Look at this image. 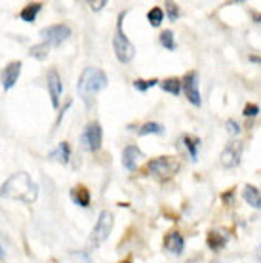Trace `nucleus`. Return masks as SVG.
<instances>
[{
    "instance_id": "1",
    "label": "nucleus",
    "mask_w": 261,
    "mask_h": 263,
    "mask_svg": "<svg viewBox=\"0 0 261 263\" xmlns=\"http://www.w3.org/2000/svg\"><path fill=\"white\" fill-rule=\"evenodd\" d=\"M0 197L21 200L25 204H33L39 197V185L25 172H17L0 185Z\"/></svg>"
},
{
    "instance_id": "2",
    "label": "nucleus",
    "mask_w": 261,
    "mask_h": 263,
    "mask_svg": "<svg viewBox=\"0 0 261 263\" xmlns=\"http://www.w3.org/2000/svg\"><path fill=\"white\" fill-rule=\"evenodd\" d=\"M107 82H109V80H107V74H105L99 67H86L84 71H82L77 90H79V96H80V99L84 101L86 107L91 105L96 93L101 92L103 88H107Z\"/></svg>"
},
{
    "instance_id": "3",
    "label": "nucleus",
    "mask_w": 261,
    "mask_h": 263,
    "mask_svg": "<svg viewBox=\"0 0 261 263\" xmlns=\"http://www.w3.org/2000/svg\"><path fill=\"white\" fill-rule=\"evenodd\" d=\"M113 225H115V217H113V214L111 212L103 210L101 214H99L98 223H96L90 238H88L86 250L91 252V250H96V248H99V246L109 238V235H111V231H113Z\"/></svg>"
},
{
    "instance_id": "4",
    "label": "nucleus",
    "mask_w": 261,
    "mask_h": 263,
    "mask_svg": "<svg viewBox=\"0 0 261 263\" xmlns=\"http://www.w3.org/2000/svg\"><path fill=\"white\" fill-rule=\"evenodd\" d=\"M126 12H122L118 15V23H117V33H115V39H113V48H115V53H117V60L122 61V63H130L136 55V48L130 40L126 39L124 29H122V23H124Z\"/></svg>"
},
{
    "instance_id": "5",
    "label": "nucleus",
    "mask_w": 261,
    "mask_h": 263,
    "mask_svg": "<svg viewBox=\"0 0 261 263\" xmlns=\"http://www.w3.org/2000/svg\"><path fill=\"white\" fill-rule=\"evenodd\" d=\"M179 170V160L176 157H158L147 162V172L153 174L157 179L166 181Z\"/></svg>"
},
{
    "instance_id": "6",
    "label": "nucleus",
    "mask_w": 261,
    "mask_h": 263,
    "mask_svg": "<svg viewBox=\"0 0 261 263\" xmlns=\"http://www.w3.org/2000/svg\"><path fill=\"white\" fill-rule=\"evenodd\" d=\"M40 36H42V42H46L48 46H59L61 42H65L69 36H71V27L65 25V23H58V25H50L40 31Z\"/></svg>"
},
{
    "instance_id": "7",
    "label": "nucleus",
    "mask_w": 261,
    "mask_h": 263,
    "mask_svg": "<svg viewBox=\"0 0 261 263\" xmlns=\"http://www.w3.org/2000/svg\"><path fill=\"white\" fill-rule=\"evenodd\" d=\"M101 141H103V132L99 122H90L82 132V145L86 151L98 153L101 149Z\"/></svg>"
},
{
    "instance_id": "8",
    "label": "nucleus",
    "mask_w": 261,
    "mask_h": 263,
    "mask_svg": "<svg viewBox=\"0 0 261 263\" xmlns=\"http://www.w3.org/2000/svg\"><path fill=\"white\" fill-rule=\"evenodd\" d=\"M181 86H183V93H185V98L189 99L191 105L200 107L202 99H200V90H198V72L196 71L187 72L181 80Z\"/></svg>"
},
{
    "instance_id": "9",
    "label": "nucleus",
    "mask_w": 261,
    "mask_h": 263,
    "mask_svg": "<svg viewBox=\"0 0 261 263\" xmlns=\"http://www.w3.org/2000/svg\"><path fill=\"white\" fill-rule=\"evenodd\" d=\"M20 72H21V61H10L2 72H0V82H2V88L4 90H12L17 79H20Z\"/></svg>"
},
{
    "instance_id": "10",
    "label": "nucleus",
    "mask_w": 261,
    "mask_h": 263,
    "mask_svg": "<svg viewBox=\"0 0 261 263\" xmlns=\"http://www.w3.org/2000/svg\"><path fill=\"white\" fill-rule=\"evenodd\" d=\"M46 82H48V90H50L52 105L58 109L59 99H61V93H63V84H61V77L58 74V71H55V69H50V71H48V74H46Z\"/></svg>"
},
{
    "instance_id": "11",
    "label": "nucleus",
    "mask_w": 261,
    "mask_h": 263,
    "mask_svg": "<svg viewBox=\"0 0 261 263\" xmlns=\"http://www.w3.org/2000/svg\"><path fill=\"white\" fill-rule=\"evenodd\" d=\"M240 155H242V143L240 141H233L229 143L221 153V164L225 168H235L240 162Z\"/></svg>"
},
{
    "instance_id": "12",
    "label": "nucleus",
    "mask_w": 261,
    "mask_h": 263,
    "mask_svg": "<svg viewBox=\"0 0 261 263\" xmlns=\"http://www.w3.org/2000/svg\"><path fill=\"white\" fill-rule=\"evenodd\" d=\"M164 248L168 252H172V254H176V256L183 254V248H185V238H183V235H179L177 231L168 233L164 237Z\"/></svg>"
},
{
    "instance_id": "13",
    "label": "nucleus",
    "mask_w": 261,
    "mask_h": 263,
    "mask_svg": "<svg viewBox=\"0 0 261 263\" xmlns=\"http://www.w3.org/2000/svg\"><path fill=\"white\" fill-rule=\"evenodd\" d=\"M143 157L141 151L137 149L136 145H128L124 147V151H122V166H124L126 170L134 172L137 168V162H139V158Z\"/></svg>"
},
{
    "instance_id": "14",
    "label": "nucleus",
    "mask_w": 261,
    "mask_h": 263,
    "mask_svg": "<svg viewBox=\"0 0 261 263\" xmlns=\"http://www.w3.org/2000/svg\"><path fill=\"white\" fill-rule=\"evenodd\" d=\"M229 240V235L225 231H210L208 238H206V244L212 252H219L225 248V244Z\"/></svg>"
},
{
    "instance_id": "15",
    "label": "nucleus",
    "mask_w": 261,
    "mask_h": 263,
    "mask_svg": "<svg viewBox=\"0 0 261 263\" xmlns=\"http://www.w3.org/2000/svg\"><path fill=\"white\" fill-rule=\"evenodd\" d=\"M71 198L74 204H79V206H82V208H88V206H90V200H91V195L84 185H77V187H72L71 189Z\"/></svg>"
},
{
    "instance_id": "16",
    "label": "nucleus",
    "mask_w": 261,
    "mask_h": 263,
    "mask_svg": "<svg viewBox=\"0 0 261 263\" xmlns=\"http://www.w3.org/2000/svg\"><path fill=\"white\" fill-rule=\"evenodd\" d=\"M242 197H244L246 204H250L252 208H255V210L261 208V193H259V189H255L254 185H244Z\"/></svg>"
},
{
    "instance_id": "17",
    "label": "nucleus",
    "mask_w": 261,
    "mask_h": 263,
    "mask_svg": "<svg viewBox=\"0 0 261 263\" xmlns=\"http://www.w3.org/2000/svg\"><path fill=\"white\" fill-rule=\"evenodd\" d=\"M42 10V4L40 2H31V4H27L23 10H21L20 17L25 23H33L34 20H36V15H39V12Z\"/></svg>"
},
{
    "instance_id": "18",
    "label": "nucleus",
    "mask_w": 261,
    "mask_h": 263,
    "mask_svg": "<svg viewBox=\"0 0 261 263\" xmlns=\"http://www.w3.org/2000/svg\"><path fill=\"white\" fill-rule=\"evenodd\" d=\"M183 145L187 147V151L191 155V160H196L198 158V145H200V139L195 138V136H191V134H185L181 138Z\"/></svg>"
},
{
    "instance_id": "19",
    "label": "nucleus",
    "mask_w": 261,
    "mask_h": 263,
    "mask_svg": "<svg viewBox=\"0 0 261 263\" xmlns=\"http://www.w3.org/2000/svg\"><path fill=\"white\" fill-rule=\"evenodd\" d=\"M53 158H58V160H61L63 164H67L69 162V158H71V147H69V143L67 141H61V143L58 145V149L52 153Z\"/></svg>"
},
{
    "instance_id": "20",
    "label": "nucleus",
    "mask_w": 261,
    "mask_h": 263,
    "mask_svg": "<svg viewBox=\"0 0 261 263\" xmlns=\"http://www.w3.org/2000/svg\"><path fill=\"white\" fill-rule=\"evenodd\" d=\"M137 134L139 136H149V134H157V136H162L164 134V126L158 124V122H147V124H143L139 130H137Z\"/></svg>"
},
{
    "instance_id": "21",
    "label": "nucleus",
    "mask_w": 261,
    "mask_h": 263,
    "mask_svg": "<svg viewBox=\"0 0 261 263\" xmlns=\"http://www.w3.org/2000/svg\"><path fill=\"white\" fill-rule=\"evenodd\" d=\"M29 53H31L33 58H36V60H46V58H48V53H50V46H48L46 42H40V44L31 46Z\"/></svg>"
},
{
    "instance_id": "22",
    "label": "nucleus",
    "mask_w": 261,
    "mask_h": 263,
    "mask_svg": "<svg viewBox=\"0 0 261 263\" xmlns=\"http://www.w3.org/2000/svg\"><path fill=\"white\" fill-rule=\"evenodd\" d=\"M162 88H164V92H170V93H174V96H179V92H181V80L166 79L162 82Z\"/></svg>"
},
{
    "instance_id": "23",
    "label": "nucleus",
    "mask_w": 261,
    "mask_h": 263,
    "mask_svg": "<svg viewBox=\"0 0 261 263\" xmlns=\"http://www.w3.org/2000/svg\"><path fill=\"white\" fill-rule=\"evenodd\" d=\"M147 20H149V23L153 27H160V23L164 21V12L160 8H153V10H149V13H147Z\"/></svg>"
},
{
    "instance_id": "24",
    "label": "nucleus",
    "mask_w": 261,
    "mask_h": 263,
    "mask_svg": "<svg viewBox=\"0 0 261 263\" xmlns=\"http://www.w3.org/2000/svg\"><path fill=\"white\" fill-rule=\"evenodd\" d=\"M160 44H162L166 50H176V40H174V33L172 31H162L160 34Z\"/></svg>"
},
{
    "instance_id": "25",
    "label": "nucleus",
    "mask_w": 261,
    "mask_h": 263,
    "mask_svg": "<svg viewBox=\"0 0 261 263\" xmlns=\"http://www.w3.org/2000/svg\"><path fill=\"white\" fill-rule=\"evenodd\" d=\"M158 80L157 79H151V80H141L137 79L136 82H134V88H136L137 92H147L149 88H153V86H157Z\"/></svg>"
},
{
    "instance_id": "26",
    "label": "nucleus",
    "mask_w": 261,
    "mask_h": 263,
    "mask_svg": "<svg viewBox=\"0 0 261 263\" xmlns=\"http://www.w3.org/2000/svg\"><path fill=\"white\" fill-rule=\"evenodd\" d=\"M166 13H168V20L176 21L179 17V6L176 2H166Z\"/></svg>"
},
{
    "instance_id": "27",
    "label": "nucleus",
    "mask_w": 261,
    "mask_h": 263,
    "mask_svg": "<svg viewBox=\"0 0 261 263\" xmlns=\"http://www.w3.org/2000/svg\"><path fill=\"white\" fill-rule=\"evenodd\" d=\"M242 115H244V117H248V119L257 117V115H259V105H255V103H248V105H244Z\"/></svg>"
},
{
    "instance_id": "28",
    "label": "nucleus",
    "mask_w": 261,
    "mask_h": 263,
    "mask_svg": "<svg viewBox=\"0 0 261 263\" xmlns=\"http://www.w3.org/2000/svg\"><path fill=\"white\" fill-rule=\"evenodd\" d=\"M227 132L229 134H233V136H238L240 134V126H238V122H235V120H227Z\"/></svg>"
},
{
    "instance_id": "29",
    "label": "nucleus",
    "mask_w": 261,
    "mask_h": 263,
    "mask_svg": "<svg viewBox=\"0 0 261 263\" xmlns=\"http://www.w3.org/2000/svg\"><path fill=\"white\" fill-rule=\"evenodd\" d=\"M221 200H223V204H233L235 202V191H233V189H229L227 193H223Z\"/></svg>"
},
{
    "instance_id": "30",
    "label": "nucleus",
    "mask_w": 261,
    "mask_h": 263,
    "mask_svg": "<svg viewBox=\"0 0 261 263\" xmlns=\"http://www.w3.org/2000/svg\"><path fill=\"white\" fill-rule=\"evenodd\" d=\"M90 4L91 10H96V12H99L103 6H107V0H96V2H88Z\"/></svg>"
},
{
    "instance_id": "31",
    "label": "nucleus",
    "mask_w": 261,
    "mask_h": 263,
    "mask_svg": "<svg viewBox=\"0 0 261 263\" xmlns=\"http://www.w3.org/2000/svg\"><path fill=\"white\" fill-rule=\"evenodd\" d=\"M250 61H254V63H261V58H257V55H250Z\"/></svg>"
},
{
    "instance_id": "32",
    "label": "nucleus",
    "mask_w": 261,
    "mask_h": 263,
    "mask_svg": "<svg viewBox=\"0 0 261 263\" xmlns=\"http://www.w3.org/2000/svg\"><path fill=\"white\" fill-rule=\"evenodd\" d=\"M257 261L261 263V246H259V248H257Z\"/></svg>"
},
{
    "instance_id": "33",
    "label": "nucleus",
    "mask_w": 261,
    "mask_h": 263,
    "mask_svg": "<svg viewBox=\"0 0 261 263\" xmlns=\"http://www.w3.org/2000/svg\"><path fill=\"white\" fill-rule=\"evenodd\" d=\"M254 20H255V23H261V15H254Z\"/></svg>"
},
{
    "instance_id": "34",
    "label": "nucleus",
    "mask_w": 261,
    "mask_h": 263,
    "mask_svg": "<svg viewBox=\"0 0 261 263\" xmlns=\"http://www.w3.org/2000/svg\"><path fill=\"white\" fill-rule=\"evenodd\" d=\"M2 257H4V250H2V248H0V259H2Z\"/></svg>"
},
{
    "instance_id": "35",
    "label": "nucleus",
    "mask_w": 261,
    "mask_h": 263,
    "mask_svg": "<svg viewBox=\"0 0 261 263\" xmlns=\"http://www.w3.org/2000/svg\"><path fill=\"white\" fill-rule=\"evenodd\" d=\"M120 263H132V261H120Z\"/></svg>"
},
{
    "instance_id": "36",
    "label": "nucleus",
    "mask_w": 261,
    "mask_h": 263,
    "mask_svg": "<svg viewBox=\"0 0 261 263\" xmlns=\"http://www.w3.org/2000/svg\"><path fill=\"white\" fill-rule=\"evenodd\" d=\"M214 263H221V261H214Z\"/></svg>"
}]
</instances>
